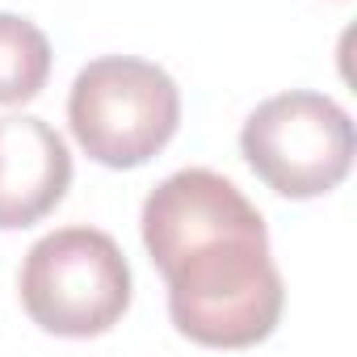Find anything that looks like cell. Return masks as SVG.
<instances>
[{"label": "cell", "instance_id": "8992f818", "mask_svg": "<svg viewBox=\"0 0 357 357\" xmlns=\"http://www.w3.org/2000/svg\"><path fill=\"white\" fill-rule=\"evenodd\" d=\"M51 38L34 22L0 13V105L34 101L51 76Z\"/></svg>", "mask_w": 357, "mask_h": 357}, {"label": "cell", "instance_id": "7a4b0ae2", "mask_svg": "<svg viewBox=\"0 0 357 357\" xmlns=\"http://www.w3.org/2000/svg\"><path fill=\"white\" fill-rule=\"evenodd\" d=\"M68 122L80 151L105 168H139L181 126L176 80L135 55H101L72 80Z\"/></svg>", "mask_w": 357, "mask_h": 357}, {"label": "cell", "instance_id": "3957f363", "mask_svg": "<svg viewBox=\"0 0 357 357\" xmlns=\"http://www.w3.org/2000/svg\"><path fill=\"white\" fill-rule=\"evenodd\" d=\"M22 307L51 332L89 340L109 332L130 307V265L114 236L97 227H59L22 261Z\"/></svg>", "mask_w": 357, "mask_h": 357}, {"label": "cell", "instance_id": "5b68a950", "mask_svg": "<svg viewBox=\"0 0 357 357\" xmlns=\"http://www.w3.org/2000/svg\"><path fill=\"white\" fill-rule=\"evenodd\" d=\"M72 185V151L63 135L34 118H0V231L43 223Z\"/></svg>", "mask_w": 357, "mask_h": 357}, {"label": "cell", "instance_id": "277c9868", "mask_svg": "<svg viewBox=\"0 0 357 357\" xmlns=\"http://www.w3.org/2000/svg\"><path fill=\"white\" fill-rule=\"evenodd\" d=\"M240 151L261 181L290 202L332 194L357 151L349 114L324 93H278L261 101L244 130Z\"/></svg>", "mask_w": 357, "mask_h": 357}, {"label": "cell", "instance_id": "6da1fadb", "mask_svg": "<svg viewBox=\"0 0 357 357\" xmlns=\"http://www.w3.org/2000/svg\"><path fill=\"white\" fill-rule=\"evenodd\" d=\"M139 231L181 336L206 349H248L278 328L286 290L265 219L223 172L164 176L143 202Z\"/></svg>", "mask_w": 357, "mask_h": 357}]
</instances>
